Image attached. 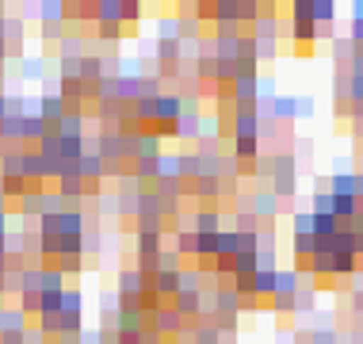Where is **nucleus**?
<instances>
[{"label": "nucleus", "mask_w": 363, "mask_h": 344, "mask_svg": "<svg viewBox=\"0 0 363 344\" xmlns=\"http://www.w3.org/2000/svg\"><path fill=\"white\" fill-rule=\"evenodd\" d=\"M257 131H260L257 111H252V107H241L238 119H233V138H257Z\"/></svg>", "instance_id": "f257e3e1"}, {"label": "nucleus", "mask_w": 363, "mask_h": 344, "mask_svg": "<svg viewBox=\"0 0 363 344\" xmlns=\"http://www.w3.org/2000/svg\"><path fill=\"white\" fill-rule=\"evenodd\" d=\"M294 38H298V46H310L318 38V23L310 16H294Z\"/></svg>", "instance_id": "f03ea898"}, {"label": "nucleus", "mask_w": 363, "mask_h": 344, "mask_svg": "<svg viewBox=\"0 0 363 344\" xmlns=\"http://www.w3.org/2000/svg\"><path fill=\"white\" fill-rule=\"evenodd\" d=\"M329 188H333V195H352V188H356V176L345 172V169H337V172H333V180H329ZM352 199H356V195H352Z\"/></svg>", "instance_id": "7ed1b4c3"}, {"label": "nucleus", "mask_w": 363, "mask_h": 344, "mask_svg": "<svg viewBox=\"0 0 363 344\" xmlns=\"http://www.w3.org/2000/svg\"><path fill=\"white\" fill-rule=\"evenodd\" d=\"M333 16H337V4H333V0H310V19L313 23H329Z\"/></svg>", "instance_id": "20e7f679"}, {"label": "nucleus", "mask_w": 363, "mask_h": 344, "mask_svg": "<svg viewBox=\"0 0 363 344\" xmlns=\"http://www.w3.org/2000/svg\"><path fill=\"white\" fill-rule=\"evenodd\" d=\"M313 214H333V195H318L313 199Z\"/></svg>", "instance_id": "39448f33"}, {"label": "nucleus", "mask_w": 363, "mask_h": 344, "mask_svg": "<svg viewBox=\"0 0 363 344\" xmlns=\"http://www.w3.org/2000/svg\"><path fill=\"white\" fill-rule=\"evenodd\" d=\"M348 92H352V104L363 107V77H352V88H348Z\"/></svg>", "instance_id": "423d86ee"}, {"label": "nucleus", "mask_w": 363, "mask_h": 344, "mask_svg": "<svg viewBox=\"0 0 363 344\" xmlns=\"http://www.w3.org/2000/svg\"><path fill=\"white\" fill-rule=\"evenodd\" d=\"M352 195H356V203H363V172L356 176V188H352Z\"/></svg>", "instance_id": "0eeeda50"}]
</instances>
